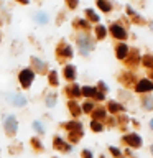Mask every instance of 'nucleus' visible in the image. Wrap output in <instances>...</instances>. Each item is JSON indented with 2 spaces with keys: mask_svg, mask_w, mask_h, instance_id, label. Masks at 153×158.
Returning a JSON list of instances; mask_svg holds the SVG:
<instances>
[{
  "mask_svg": "<svg viewBox=\"0 0 153 158\" xmlns=\"http://www.w3.org/2000/svg\"><path fill=\"white\" fill-rule=\"evenodd\" d=\"M77 46H79V51H81L82 54H89L94 49V41L87 36V35H79Z\"/></svg>",
  "mask_w": 153,
  "mask_h": 158,
  "instance_id": "obj_1",
  "label": "nucleus"
},
{
  "mask_svg": "<svg viewBox=\"0 0 153 158\" xmlns=\"http://www.w3.org/2000/svg\"><path fill=\"white\" fill-rule=\"evenodd\" d=\"M3 127H5V132H7V135H15V133H17V128H18L17 118H15L13 115H8V117H5Z\"/></svg>",
  "mask_w": 153,
  "mask_h": 158,
  "instance_id": "obj_2",
  "label": "nucleus"
},
{
  "mask_svg": "<svg viewBox=\"0 0 153 158\" xmlns=\"http://www.w3.org/2000/svg\"><path fill=\"white\" fill-rule=\"evenodd\" d=\"M33 77H35V74H33V71H30V69H23V71L18 74L20 84H22L23 87H30V86H31Z\"/></svg>",
  "mask_w": 153,
  "mask_h": 158,
  "instance_id": "obj_3",
  "label": "nucleus"
},
{
  "mask_svg": "<svg viewBox=\"0 0 153 158\" xmlns=\"http://www.w3.org/2000/svg\"><path fill=\"white\" fill-rule=\"evenodd\" d=\"M123 142H125L127 145L133 147V148L142 147V138H140V135H137V133H128V135H125L123 137Z\"/></svg>",
  "mask_w": 153,
  "mask_h": 158,
  "instance_id": "obj_4",
  "label": "nucleus"
},
{
  "mask_svg": "<svg viewBox=\"0 0 153 158\" xmlns=\"http://www.w3.org/2000/svg\"><path fill=\"white\" fill-rule=\"evenodd\" d=\"M110 33H112V36L117 38V40H123V38L127 36L125 28H123L122 25H118V23H114L112 27H110Z\"/></svg>",
  "mask_w": 153,
  "mask_h": 158,
  "instance_id": "obj_5",
  "label": "nucleus"
},
{
  "mask_svg": "<svg viewBox=\"0 0 153 158\" xmlns=\"http://www.w3.org/2000/svg\"><path fill=\"white\" fill-rule=\"evenodd\" d=\"M10 101H12V102H13V106H17V107H23V106H27V97H25L22 92L10 94Z\"/></svg>",
  "mask_w": 153,
  "mask_h": 158,
  "instance_id": "obj_6",
  "label": "nucleus"
},
{
  "mask_svg": "<svg viewBox=\"0 0 153 158\" xmlns=\"http://www.w3.org/2000/svg\"><path fill=\"white\" fill-rule=\"evenodd\" d=\"M135 89H137V92H150L153 89V84L148 81V79H142V81L137 84Z\"/></svg>",
  "mask_w": 153,
  "mask_h": 158,
  "instance_id": "obj_7",
  "label": "nucleus"
},
{
  "mask_svg": "<svg viewBox=\"0 0 153 158\" xmlns=\"http://www.w3.org/2000/svg\"><path fill=\"white\" fill-rule=\"evenodd\" d=\"M58 54L59 58H71L72 56V49L69 44H61V46L58 48Z\"/></svg>",
  "mask_w": 153,
  "mask_h": 158,
  "instance_id": "obj_8",
  "label": "nucleus"
},
{
  "mask_svg": "<svg viewBox=\"0 0 153 158\" xmlns=\"http://www.w3.org/2000/svg\"><path fill=\"white\" fill-rule=\"evenodd\" d=\"M54 148L56 150H64V152H71V147L66 145V142L59 137H54Z\"/></svg>",
  "mask_w": 153,
  "mask_h": 158,
  "instance_id": "obj_9",
  "label": "nucleus"
},
{
  "mask_svg": "<svg viewBox=\"0 0 153 158\" xmlns=\"http://www.w3.org/2000/svg\"><path fill=\"white\" fill-rule=\"evenodd\" d=\"M127 56H128V46L125 43H120L117 46V58L118 59H125Z\"/></svg>",
  "mask_w": 153,
  "mask_h": 158,
  "instance_id": "obj_10",
  "label": "nucleus"
},
{
  "mask_svg": "<svg viewBox=\"0 0 153 158\" xmlns=\"http://www.w3.org/2000/svg\"><path fill=\"white\" fill-rule=\"evenodd\" d=\"M31 63H33V66H35V69H36L38 73H44V71H46V66H48V64L44 63V61H41V59L31 58Z\"/></svg>",
  "mask_w": 153,
  "mask_h": 158,
  "instance_id": "obj_11",
  "label": "nucleus"
},
{
  "mask_svg": "<svg viewBox=\"0 0 153 158\" xmlns=\"http://www.w3.org/2000/svg\"><path fill=\"white\" fill-rule=\"evenodd\" d=\"M64 77H66L68 81H72V79L76 77V69H74L72 64H68V66L64 68Z\"/></svg>",
  "mask_w": 153,
  "mask_h": 158,
  "instance_id": "obj_12",
  "label": "nucleus"
},
{
  "mask_svg": "<svg viewBox=\"0 0 153 158\" xmlns=\"http://www.w3.org/2000/svg\"><path fill=\"white\" fill-rule=\"evenodd\" d=\"M68 106H69V110H71V114L74 117H77L79 114H81V107H79V104L76 101H69Z\"/></svg>",
  "mask_w": 153,
  "mask_h": 158,
  "instance_id": "obj_13",
  "label": "nucleus"
},
{
  "mask_svg": "<svg viewBox=\"0 0 153 158\" xmlns=\"http://www.w3.org/2000/svg\"><path fill=\"white\" fill-rule=\"evenodd\" d=\"M66 128H68V130L69 132H82V125H81V123H79V122H68L66 123Z\"/></svg>",
  "mask_w": 153,
  "mask_h": 158,
  "instance_id": "obj_14",
  "label": "nucleus"
},
{
  "mask_svg": "<svg viewBox=\"0 0 153 158\" xmlns=\"http://www.w3.org/2000/svg\"><path fill=\"white\" fill-rule=\"evenodd\" d=\"M92 117L94 120H102V118H105V110L104 109H96V110H92Z\"/></svg>",
  "mask_w": 153,
  "mask_h": 158,
  "instance_id": "obj_15",
  "label": "nucleus"
},
{
  "mask_svg": "<svg viewBox=\"0 0 153 158\" xmlns=\"http://www.w3.org/2000/svg\"><path fill=\"white\" fill-rule=\"evenodd\" d=\"M97 7L101 8V10H104L105 13H109L112 10V5L109 3V2H105V0H97Z\"/></svg>",
  "mask_w": 153,
  "mask_h": 158,
  "instance_id": "obj_16",
  "label": "nucleus"
},
{
  "mask_svg": "<svg viewBox=\"0 0 153 158\" xmlns=\"http://www.w3.org/2000/svg\"><path fill=\"white\" fill-rule=\"evenodd\" d=\"M68 94H69L71 97H74V99H76L77 96H81V89H79V86H76V84H74V86L68 87Z\"/></svg>",
  "mask_w": 153,
  "mask_h": 158,
  "instance_id": "obj_17",
  "label": "nucleus"
},
{
  "mask_svg": "<svg viewBox=\"0 0 153 158\" xmlns=\"http://www.w3.org/2000/svg\"><path fill=\"white\" fill-rule=\"evenodd\" d=\"M96 92H97L96 89H94V87H89V86H86V87H82V89H81V94H84L86 97H92Z\"/></svg>",
  "mask_w": 153,
  "mask_h": 158,
  "instance_id": "obj_18",
  "label": "nucleus"
},
{
  "mask_svg": "<svg viewBox=\"0 0 153 158\" xmlns=\"http://www.w3.org/2000/svg\"><path fill=\"white\" fill-rule=\"evenodd\" d=\"M35 20H36L38 23H48V13L39 12V13H36V17H35Z\"/></svg>",
  "mask_w": 153,
  "mask_h": 158,
  "instance_id": "obj_19",
  "label": "nucleus"
},
{
  "mask_svg": "<svg viewBox=\"0 0 153 158\" xmlns=\"http://www.w3.org/2000/svg\"><path fill=\"white\" fill-rule=\"evenodd\" d=\"M109 110H110V112L123 110V106H120V104H117V102H114V101H110V102H109Z\"/></svg>",
  "mask_w": 153,
  "mask_h": 158,
  "instance_id": "obj_20",
  "label": "nucleus"
},
{
  "mask_svg": "<svg viewBox=\"0 0 153 158\" xmlns=\"http://www.w3.org/2000/svg\"><path fill=\"white\" fill-rule=\"evenodd\" d=\"M91 128H92L94 132H102L104 130V125H102L101 122H97V120H92L91 122Z\"/></svg>",
  "mask_w": 153,
  "mask_h": 158,
  "instance_id": "obj_21",
  "label": "nucleus"
},
{
  "mask_svg": "<svg viewBox=\"0 0 153 158\" xmlns=\"http://www.w3.org/2000/svg\"><path fill=\"white\" fill-rule=\"evenodd\" d=\"M54 104H56V94H49V96L46 97V106L54 107Z\"/></svg>",
  "mask_w": 153,
  "mask_h": 158,
  "instance_id": "obj_22",
  "label": "nucleus"
},
{
  "mask_svg": "<svg viewBox=\"0 0 153 158\" xmlns=\"http://www.w3.org/2000/svg\"><path fill=\"white\" fill-rule=\"evenodd\" d=\"M105 33H107V30H105V27H102V25H99V27L96 28L97 38H104V36H105Z\"/></svg>",
  "mask_w": 153,
  "mask_h": 158,
  "instance_id": "obj_23",
  "label": "nucleus"
},
{
  "mask_svg": "<svg viewBox=\"0 0 153 158\" xmlns=\"http://www.w3.org/2000/svg\"><path fill=\"white\" fill-rule=\"evenodd\" d=\"M81 110H84V112H92V110H94V104H92V102H89V101H86V102L82 104Z\"/></svg>",
  "mask_w": 153,
  "mask_h": 158,
  "instance_id": "obj_24",
  "label": "nucleus"
},
{
  "mask_svg": "<svg viewBox=\"0 0 153 158\" xmlns=\"http://www.w3.org/2000/svg\"><path fill=\"white\" fill-rule=\"evenodd\" d=\"M49 84H51V86H58V74H56V71L49 73Z\"/></svg>",
  "mask_w": 153,
  "mask_h": 158,
  "instance_id": "obj_25",
  "label": "nucleus"
},
{
  "mask_svg": "<svg viewBox=\"0 0 153 158\" xmlns=\"http://www.w3.org/2000/svg\"><path fill=\"white\" fill-rule=\"evenodd\" d=\"M86 13H87V18L91 20V22H99V15H96L94 13V10H86Z\"/></svg>",
  "mask_w": 153,
  "mask_h": 158,
  "instance_id": "obj_26",
  "label": "nucleus"
},
{
  "mask_svg": "<svg viewBox=\"0 0 153 158\" xmlns=\"http://www.w3.org/2000/svg\"><path fill=\"white\" fill-rule=\"evenodd\" d=\"M81 137H82V132H71L69 133V140L71 142H77Z\"/></svg>",
  "mask_w": 153,
  "mask_h": 158,
  "instance_id": "obj_27",
  "label": "nucleus"
},
{
  "mask_svg": "<svg viewBox=\"0 0 153 158\" xmlns=\"http://www.w3.org/2000/svg\"><path fill=\"white\" fill-rule=\"evenodd\" d=\"M143 106H145V109H147V110H150V109L153 107V99H151L150 96H148V97H145V99H143Z\"/></svg>",
  "mask_w": 153,
  "mask_h": 158,
  "instance_id": "obj_28",
  "label": "nucleus"
},
{
  "mask_svg": "<svg viewBox=\"0 0 153 158\" xmlns=\"http://www.w3.org/2000/svg\"><path fill=\"white\" fill-rule=\"evenodd\" d=\"M33 128H35V130H36L38 133H43L44 132V128H43V125H41V122H33Z\"/></svg>",
  "mask_w": 153,
  "mask_h": 158,
  "instance_id": "obj_29",
  "label": "nucleus"
},
{
  "mask_svg": "<svg viewBox=\"0 0 153 158\" xmlns=\"http://www.w3.org/2000/svg\"><path fill=\"white\" fill-rule=\"evenodd\" d=\"M143 64H145L147 68H151V64H153V58L150 56V54H148V56H145V58H143Z\"/></svg>",
  "mask_w": 153,
  "mask_h": 158,
  "instance_id": "obj_30",
  "label": "nucleus"
},
{
  "mask_svg": "<svg viewBox=\"0 0 153 158\" xmlns=\"http://www.w3.org/2000/svg\"><path fill=\"white\" fill-rule=\"evenodd\" d=\"M31 145H33L35 148H36V150H41V148H43V145H41V142H39L38 138H31Z\"/></svg>",
  "mask_w": 153,
  "mask_h": 158,
  "instance_id": "obj_31",
  "label": "nucleus"
},
{
  "mask_svg": "<svg viewBox=\"0 0 153 158\" xmlns=\"http://www.w3.org/2000/svg\"><path fill=\"white\" fill-rule=\"evenodd\" d=\"M109 150H110V153H112V155H115V156H120V150H118V148H115V147H110Z\"/></svg>",
  "mask_w": 153,
  "mask_h": 158,
  "instance_id": "obj_32",
  "label": "nucleus"
},
{
  "mask_svg": "<svg viewBox=\"0 0 153 158\" xmlns=\"http://www.w3.org/2000/svg\"><path fill=\"white\" fill-rule=\"evenodd\" d=\"M77 25L81 28H89V23L86 22V20H77Z\"/></svg>",
  "mask_w": 153,
  "mask_h": 158,
  "instance_id": "obj_33",
  "label": "nucleus"
},
{
  "mask_svg": "<svg viewBox=\"0 0 153 158\" xmlns=\"http://www.w3.org/2000/svg\"><path fill=\"white\" fill-rule=\"evenodd\" d=\"M82 158H92V153L89 152V150H84L82 152Z\"/></svg>",
  "mask_w": 153,
  "mask_h": 158,
  "instance_id": "obj_34",
  "label": "nucleus"
},
{
  "mask_svg": "<svg viewBox=\"0 0 153 158\" xmlns=\"http://www.w3.org/2000/svg\"><path fill=\"white\" fill-rule=\"evenodd\" d=\"M94 96H96V99H99V101H102V99H104V94L102 92H96Z\"/></svg>",
  "mask_w": 153,
  "mask_h": 158,
  "instance_id": "obj_35",
  "label": "nucleus"
},
{
  "mask_svg": "<svg viewBox=\"0 0 153 158\" xmlns=\"http://www.w3.org/2000/svg\"><path fill=\"white\" fill-rule=\"evenodd\" d=\"M127 12H128V15H135V12L132 10V7H127Z\"/></svg>",
  "mask_w": 153,
  "mask_h": 158,
  "instance_id": "obj_36",
  "label": "nucleus"
},
{
  "mask_svg": "<svg viewBox=\"0 0 153 158\" xmlns=\"http://www.w3.org/2000/svg\"><path fill=\"white\" fill-rule=\"evenodd\" d=\"M69 7L74 8V7H77V2H69Z\"/></svg>",
  "mask_w": 153,
  "mask_h": 158,
  "instance_id": "obj_37",
  "label": "nucleus"
}]
</instances>
